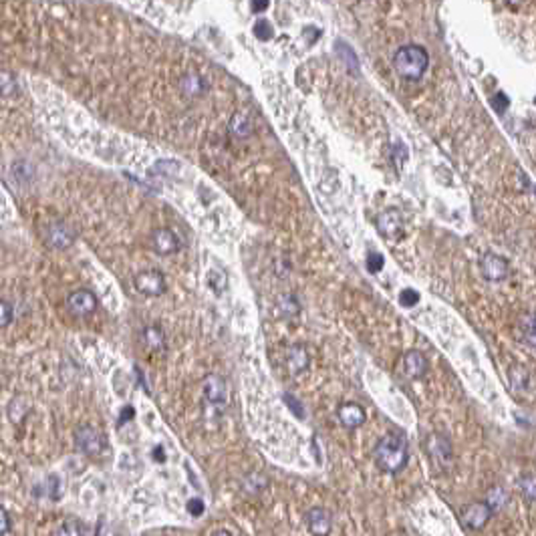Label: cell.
<instances>
[{
	"label": "cell",
	"mask_w": 536,
	"mask_h": 536,
	"mask_svg": "<svg viewBox=\"0 0 536 536\" xmlns=\"http://www.w3.org/2000/svg\"><path fill=\"white\" fill-rule=\"evenodd\" d=\"M506 504H508V492H506L504 488H500V486H494V488L488 492L486 506L490 508V512H498Z\"/></svg>",
	"instance_id": "19"
},
{
	"label": "cell",
	"mask_w": 536,
	"mask_h": 536,
	"mask_svg": "<svg viewBox=\"0 0 536 536\" xmlns=\"http://www.w3.org/2000/svg\"><path fill=\"white\" fill-rule=\"evenodd\" d=\"M490 516H492V512L486 506V502H472L462 510V520H464L465 526L472 528V531L484 528L488 524Z\"/></svg>",
	"instance_id": "8"
},
{
	"label": "cell",
	"mask_w": 536,
	"mask_h": 536,
	"mask_svg": "<svg viewBox=\"0 0 536 536\" xmlns=\"http://www.w3.org/2000/svg\"><path fill=\"white\" fill-rule=\"evenodd\" d=\"M136 288L145 296H159L166 292V279L159 270H143L136 277Z\"/></svg>",
	"instance_id": "5"
},
{
	"label": "cell",
	"mask_w": 536,
	"mask_h": 536,
	"mask_svg": "<svg viewBox=\"0 0 536 536\" xmlns=\"http://www.w3.org/2000/svg\"><path fill=\"white\" fill-rule=\"evenodd\" d=\"M337 413H339V420L345 428L355 429L365 424V409L357 403H343Z\"/></svg>",
	"instance_id": "14"
},
{
	"label": "cell",
	"mask_w": 536,
	"mask_h": 536,
	"mask_svg": "<svg viewBox=\"0 0 536 536\" xmlns=\"http://www.w3.org/2000/svg\"><path fill=\"white\" fill-rule=\"evenodd\" d=\"M155 454H157L155 458H157V460L162 462V460H164V456H162V448H157V450H155Z\"/></svg>",
	"instance_id": "37"
},
{
	"label": "cell",
	"mask_w": 536,
	"mask_h": 536,
	"mask_svg": "<svg viewBox=\"0 0 536 536\" xmlns=\"http://www.w3.org/2000/svg\"><path fill=\"white\" fill-rule=\"evenodd\" d=\"M14 319V311H12V305L4 298H0V329L2 327H8Z\"/></svg>",
	"instance_id": "26"
},
{
	"label": "cell",
	"mask_w": 536,
	"mask_h": 536,
	"mask_svg": "<svg viewBox=\"0 0 536 536\" xmlns=\"http://www.w3.org/2000/svg\"><path fill=\"white\" fill-rule=\"evenodd\" d=\"M230 133L236 138H248L252 133V119L248 113L240 111L230 119Z\"/></svg>",
	"instance_id": "17"
},
{
	"label": "cell",
	"mask_w": 536,
	"mask_h": 536,
	"mask_svg": "<svg viewBox=\"0 0 536 536\" xmlns=\"http://www.w3.org/2000/svg\"><path fill=\"white\" fill-rule=\"evenodd\" d=\"M10 528H12V524H10V516H8L6 508H4V506H0V536L8 535V533H10Z\"/></svg>",
	"instance_id": "30"
},
{
	"label": "cell",
	"mask_w": 536,
	"mask_h": 536,
	"mask_svg": "<svg viewBox=\"0 0 536 536\" xmlns=\"http://www.w3.org/2000/svg\"><path fill=\"white\" fill-rule=\"evenodd\" d=\"M520 490H522V494L526 496L528 504L535 502V476H533V474H526V476L520 480Z\"/></svg>",
	"instance_id": "25"
},
{
	"label": "cell",
	"mask_w": 536,
	"mask_h": 536,
	"mask_svg": "<svg viewBox=\"0 0 536 536\" xmlns=\"http://www.w3.org/2000/svg\"><path fill=\"white\" fill-rule=\"evenodd\" d=\"M285 399H286V403L290 405V409L296 413V416H301V418H305V411H303V407H301V403H296V399L292 397L290 394H286L285 395Z\"/></svg>",
	"instance_id": "33"
},
{
	"label": "cell",
	"mask_w": 536,
	"mask_h": 536,
	"mask_svg": "<svg viewBox=\"0 0 536 536\" xmlns=\"http://www.w3.org/2000/svg\"><path fill=\"white\" fill-rule=\"evenodd\" d=\"M383 262H385V260H383V256H381V254H377V252H371V254L367 256V260H365V264H367V270H369V272H373V275H375V272H379V270L383 268Z\"/></svg>",
	"instance_id": "27"
},
{
	"label": "cell",
	"mask_w": 536,
	"mask_h": 536,
	"mask_svg": "<svg viewBox=\"0 0 536 536\" xmlns=\"http://www.w3.org/2000/svg\"><path fill=\"white\" fill-rule=\"evenodd\" d=\"M202 387H204V395H206V399H208L210 403H214V405H226V401H228V387H226V381H224L220 375H216V373L206 375Z\"/></svg>",
	"instance_id": "10"
},
{
	"label": "cell",
	"mask_w": 536,
	"mask_h": 536,
	"mask_svg": "<svg viewBox=\"0 0 536 536\" xmlns=\"http://www.w3.org/2000/svg\"><path fill=\"white\" fill-rule=\"evenodd\" d=\"M480 270H482L484 279L494 281V283L504 281V279L510 275V266H508L506 258H502L500 254H494V252H488V254L482 256V260H480Z\"/></svg>",
	"instance_id": "4"
},
{
	"label": "cell",
	"mask_w": 536,
	"mask_h": 536,
	"mask_svg": "<svg viewBox=\"0 0 536 536\" xmlns=\"http://www.w3.org/2000/svg\"><path fill=\"white\" fill-rule=\"evenodd\" d=\"M377 230L387 240H399L403 236V218L397 210H385L377 218Z\"/></svg>",
	"instance_id": "6"
},
{
	"label": "cell",
	"mask_w": 536,
	"mask_h": 536,
	"mask_svg": "<svg viewBox=\"0 0 536 536\" xmlns=\"http://www.w3.org/2000/svg\"><path fill=\"white\" fill-rule=\"evenodd\" d=\"M131 418H133V409H131V407H125L123 413H121V418H119V424H125V422L131 420Z\"/></svg>",
	"instance_id": "35"
},
{
	"label": "cell",
	"mask_w": 536,
	"mask_h": 536,
	"mask_svg": "<svg viewBox=\"0 0 536 536\" xmlns=\"http://www.w3.org/2000/svg\"><path fill=\"white\" fill-rule=\"evenodd\" d=\"M179 89H181V93L188 95V97H200V95L206 93L208 83H206V79H204L202 75L190 73V75L181 77V81H179Z\"/></svg>",
	"instance_id": "15"
},
{
	"label": "cell",
	"mask_w": 536,
	"mask_h": 536,
	"mask_svg": "<svg viewBox=\"0 0 536 536\" xmlns=\"http://www.w3.org/2000/svg\"><path fill=\"white\" fill-rule=\"evenodd\" d=\"M307 526L309 531L315 536H327L333 528V518H331V512L324 510V508H311L307 512Z\"/></svg>",
	"instance_id": "11"
},
{
	"label": "cell",
	"mask_w": 536,
	"mask_h": 536,
	"mask_svg": "<svg viewBox=\"0 0 536 536\" xmlns=\"http://www.w3.org/2000/svg\"><path fill=\"white\" fill-rule=\"evenodd\" d=\"M428 450L433 458H439L442 462L452 456V446H450V442H448L446 437H442V435H431V437H429Z\"/></svg>",
	"instance_id": "18"
},
{
	"label": "cell",
	"mask_w": 536,
	"mask_h": 536,
	"mask_svg": "<svg viewBox=\"0 0 536 536\" xmlns=\"http://www.w3.org/2000/svg\"><path fill=\"white\" fill-rule=\"evenodd\" d=\"M286 309H290V317L298 313V303H296L294 296H285V298L281 301V311L286 313Z\"/></svg>",
	"instance_id": "31"
},
{
	"label": "cell",
	"mask_w": 536,
	"mask_h": 536,
	"mask_svg": "<svg viewBox=\"0 0 536 536\" xmlns=\"http://www.w3.org/2000/svg\"><path fill=\"white\" fill-rule=\"evenodd\" d=\"M151 246L153 251L162 256H168V254H174V252L179 251V240L178 236L168 230V228H157L153 234H151Z\"/></svg>",
	"instance_id": "12"
},
{
	"label": "cell",
	"mask_w": 536,
	"mask_h": 536,
	"mask_svg": "<svg viewBox=\"0 0 536 536\" xmlns=\"http://www.w3.org/2000/svg\"><path fill=\"white\" fill-rule=\"evenodd\" d=\"M428 51L420 44H403L395 51L394 67L403 79L418 81L428 71Z\"/></svg>",
	"instance_id": "2"
},
{
	"label": "cell",
	"mask_w": 536,
	"mask_h": 536,
	"mask_svg": "<svg viewBox=\"0 0 536 536\" xmlns=\"http://www.w3.org/2000/svg\"><path fill=\"white\" fill-rule=\"evenodd\" d=\"M188 512L192 516H202L204 514V502L200 500V498H192V500L188 502Z\"/></svg>",
	"instance_id": "32"
},
{
	"label": "cell",
	"mask_w": 536,
	"mask_h": 536,
	"mask_svg": "<svg viewBox=\"0 0 536 536\" xmlns=\"http://www.w3.org/2000/svg\"><path fill=\"white\" fill-rule=\"evenodd\" d=\"M403 369H405L407 377L420 379L428 373V359L424 357V353H420V351H409L403 357Z\"/></svg>",
	"instance_id": "13"
},
{
	"label": "cell",
	"mask_w": 536,
	"mask_h": 536,
	"mask_svg": "<svg viewBox=\"0 0 536 536\" xmlns=\"http://www.w3.org/2000/svg\"><path fill=\"white\" fill-rule=\"evenodd\" d=\"M55 536H83V531H81V524L77 520H65L59 526V531H57Z\"/></svg>",
	"instance_id": "24"
},
{
	"label": "cell",
	"mask_w": 536,
	"mask_h": 536,
	"mask_svg": "<svg viewBox=\"0 0 536 536\" xmlns=\"http://www.w3.org/2000/svg\"><path fill=\"white\" fill-rule=\"evenodd\" d=\"M67 307L75 317H89L97 309V296L91 290H75L67 298Z\"/></svg>",
	"instance_id": "7"
},
{
	"label": "cell",
	"mask_w": 536,
	"mask_h": 536,
	"mask_svg": "<svg viewBox=\"0 0 536 536\" xmlns=\"http://www.w3.org/2000/svg\"><path fill=\"white\" fill-rule=\"evenodd\" d=\"M143 337H145L147 347L153 349V351L164 349V345H166V337H164V333H162L159 327H147L145 333H143Z\"/></svg>",
	"instance_id": "20"
},
{
	"label": "cell",
	"mask_w": 536,
	"mask_h": 536,
	"mask_svg": "<svg viewBox=\"0 0 536 536\" xmlns=\"http://www.w3.org/2000/svg\"><path fill=\"white\" fill-rule=\"evenodd\" d=\"M490 105L494 107L496 113H504L508 105H510V101H508V97L504 95V93H496V95H492V99H490Z\"/></svg>",
	"instance_id": "29"
},
{
	"label": "cell",
	"mask_w": 536,
	"mask_h": 536,
	"mask_svg": "<svg viewBox=\"0 0 536 536\" xmlns=\"http://www.w3.org/2000/svg\"><path fill=\"white\" fill-rule=\"evenodd\" d=\"M212 536H232L230 533H226V531H218V533H214Z\"/></svg>",
	"instance_id": "36"
},
{
	"label": "cell",
	"mask_w": 536,
	"mask_h": 536,
	"mask_svg": "<svg viewBox=\"0 0 536 536\" xmlns=\"http://www.w3.org/2000/svg\"><path fill=\"white\" fill-rule=\"evenodd\" d=\"M47 242L53 248L65 251L75 242V232H73L71 226L65 224V222H53V224L47 226Z\"/></svg>",
	"instance_id": "9"
},
{
	"label": "cell",
	"mask_w": 536,
	"mask_h": 536,
	"mask_svg": "<svg viewBox=\"0 0 536 536\" xmlns=\"http://www.w3.org/2000/svg\"><path fill=\"white\" fill-rule=\"evenodd\" d=\"M309 351L303 347V345H292L290 349H288V353H286V363H288V369H290V373L292 375H298V373H303L307 367H309Z\"/></svg>",
	"instance_id": "16"
},
{
	"label": "cell",
	"mask_w": 536,
	"mask_h": 536,
	"mask_svg": "<svg viewBox=\"0 0 536 536\" xmlns=\"http://www.w3.org/2000/svg\"><path fill=\"white\" fill-rule=\"evenodd\" d=\"M254 36L260 38V40H270L275 36V29L266 18H260V21L254 23Z\"/></svg>",
	"instance_id": "21"
},
{
	"label": "cell",
	"mask_w": 536,
	"mask_h": 536,
	"mask_svg": "<svg viewBox=\"0 0 536 536\" xmlns=\"http://www.w3.org/2000/svg\"><path fill=\"white\" fill-rule=\"evenodd\" d=\"M251 8L258 14V12H264L268 8V2H251Z\"/></svg>",
	"instance_id": "34"
},
{
	"label": "cell",
	"mask_w": 536,
	"mask_h": 536,
	"mask_svg": "<svg viewBox=\"0 0 536 536\" xmlns=\"http://www.w3.org/2000/svg\"><path fill=\"white\" fill-rule=\"evenodd\" d=\"M420 303V292L418 290H411V288H405L399 292V305L409 309V307H416Z\"/></svg>",
	"instance_id": "23"
},
{
	"label": "cell",
	"mask_w": 536,
	"mask_h": 536,
	"mask_svg": "<svg viewBox=\"0 0 536 536\" xmlns=\"http://www.w3.org/2000/svg\"><path fill=\"white\" fill-rule=\"evenodd\" d=\"M373 454H375V464L383 472L397 474L407 465V460H409L407 439L401 433H387L379 439Z\"/></svg>",
	"instance_id": "1"
},
{
	"label": "cell",
	"mask_w": 536,
	"mask_h": 536,
	"mask_svg": "<svg viewBox=\"0 0 536 536\" xmlns=\"http://www.w3.org/2000/svg\"><path fill=\"white\" fill-rule=\"evenodd\" d=\"M520 327H522V331H524V337H526V341L531 343V345H535V317H526V319H522L520 322Z\"/></svg>",
	"instance_id": "28"
},
{
	"label": "cell",
	"mask_w": 536,
	"mask_h": 536,
	"mask_svg": "<svg viewBox=\"0 0 536 536\" xmlns=\"http://www.w3.org/2000/svg\"><path fill=\"white\" fill-rule=\"evenodd\" d=\"M16 91V79L8 71L0 73V95H12Z\"/></svg>",
	"instance_id": "22"
},
{
	"label": "cell",
	"mask_w": 536,
	"mask_h": 536,
	"mask_svg": "<svg viewBox=\"0 0 536 536\" xmlns=\"http://www.w3.org/2000/svg\"><path fill=\"white\" fill-rule=\"evenodd\" d=\"M75 444L77 448L87 454V456H99L105 450V437L99 429L91 428V426H81L75 431Z\"/></svg>",
	"instance_id": "3"
}]
</instances>
